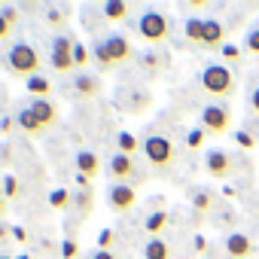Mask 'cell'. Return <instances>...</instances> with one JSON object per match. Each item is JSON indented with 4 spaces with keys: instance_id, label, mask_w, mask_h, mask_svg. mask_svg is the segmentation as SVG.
<instances>
[{
    "instance_id": "cell-1",
    "label": "cell",
    "mask_w": 259,
    "mask_h": 259,
    "mask_svg": "<svg viewBox=\"0 0 259 259\" xmlns=\"http://www.w3.org/2000/svg\"><path fill=\"white\" fill-rule=\"evenodd\" d=\"M198 82H201V89H204L207 95H213V98H229V95H235V89H238V79H235V73H232L229 64H207V67L201 70Z\"/></svg>"
},
{
    "instance_id": "cell-2",
    "label": "cell",
    "mask_w": 259,
    "mask_h": 259,
    "mask_svg": "<svg viewBox=\"0 0 259 259\" xmlns=\"http://www.w3.org/2000/svg\"><path fill=\"white\" fill-rule=\"evenodd\" d=\"M138 34H141L147 43L159 46V43H165V40L171 37V22H168L165 13H159V10H147V13L138 19Z\"/></svg>"
},
{
    "instance_id": "cell-3",
    "label": "cell",
    "mask_w": 259,
    "mask_h": 259,
    "mask_svg": "<svg viewBox=\"0 0 259 259\" xmlns=\"http://www.w3.org/2000/svg\"><path fill=\"white\" fill-rule=\"evenodd\" d=\"M10 67L16 70V73H25V76H34L37 70H40V55H37V49L31 46V43H16L13 49H10Z\"/></svg>"
},
{
    "instance_id": "cell-4",
    "label": "cell",
    "mask_w": 259,
    "mask_h": 259,
    "mask_svg": "<svg viewBox=\"0 0 259 259\" xmlns=\"http://www.w3.org/2000/svg\"><path fill=\"white\" fill-rule=\"evenodd\" d=\"M144 156L153 168H168L174 162V144L162 135H153V138L144 141Z\"/></svg>"
},
{
    "instance_id": "cell-5",
    "label": "cell",
    "mask_w": 259,
    "mask_h": 259,
    "mask_svg": "<svg viewBox=\"0 0 259 259\" xmlns=\"http://www.w3.org/2000/svg\"><path fill=\"white\" fill-rule=\"evenodd\" d=\"M229 125H232L229 107H223V104H207V107L201 110V128H204L207 135H226Z\"/></svg>"
},
{
    "instance_id": "cell-6",
    "label": "cell",
    "mask_w": 259,
    "mask_h": 259,
    "mask_svg": "<svg viewBox=\"0 0 259 259\" xmlns=\"http://www.w3.org/2000/svg\"><path fill=\"white\" fill-rule=\"evenodd\" d=\"M73 46H76V40H70V37H55V40H52L49 61H52V67H55L58 73L76 67V64H73Z\"/></svg>"
},
{
    "instance_id": "cell-7",
    "label": "cell",
    "mask_w": 259,
    "mask_h": 259,
    "mask_svg": "<svg viewBox=\"0 0 259 259\" xmlns=\"http://www.w3.org/2000/svg\"><path fill=\"white\" fill-rule=\"evenodd\" d=\"M135 201H138V192H135V186H128V183H116V186L107 189V204H110V210H116V213L132 210Z\"/></svg>"
},
{
    "instance_id": "cell-8",
    "label": "cell",
    "mask_w": 259,
    "mask_h": 259,
    "mask_svg": "<svg viewBox=\"0 0 259 259\" xmlns=\"http://www.w3.org/2000/svg\"><path fill=\"white\" fill-rule=\"evenodd\" d=\"M223 247H226V256L229 259H247V256L256 253V244L244 232H229L226 241H223Z\"/></svg>"
},
{
    "instance_id": "cell-9",
    "label": "cell",
    "mask_w": 259,
    "mask_h": 259,
    "mask_svg": "<svg viewBox=\"0 0 259 259\" xmlns=\"http://www.w3.org/2000/svg\"><path fill=\"white\" fill-rule=\"evenodd\" d=\"M232 162H235V159H232V156H229L226 150H210V153L204 156V165H207V174H210L213 180H226V177L232 174V168H235Z\"/></svg>"
},
{
    "instance_id": "cell-10",
    "label": "cell",
    "mask_w": 259,
    "mask_h": 259,
    "mask_svg": "<svg viewBox=\"0 0 259 259\" xmlns=\"http://www.w3.org/2000/svg\"><path fill=\"white\" fill-rule=\"evenodd\" d=\"M101 43H104V49H107V55H110L113 67L132 58V43H128V40H125L122 34H110V37H104Z\"/></svg>"
},
{
    "instance_id": "cell-11",
    "label": "cell",
    "mask_w": 259,
    "mask_h": 259,
    "mask_svg": "<svg viewBox=\"0 0 259 259\" xmlns=\"http://www.w3.org/2000/svg\"><path fill=\"white\" fill-rule=\"evenodd\" d=\"M204 49H223L226 46V25L220 19H204Z\"/></svg>"
},
{
    "instance_id": "cell-12",
    "label": "cell",
    "mask_w": 259,
    "mask_h": 259,
    "mask_svg": "<svg viewBox=\"0 0 259 259\" xmlns=\"http://www.w3.org/2000/svg\"><path fill=\"white\" fill-rule=\"evenodd\" d=\"M110 174H113L116 180H125V177H132V174H135V162H132V156H125V153H116V156L110 159Z\"/></svg>"
},
{
    "instance_id": "cell-13",
    "label": "cell",
    "mask_w": 259,
    "mask_h": 259,
    "mask_svg": "<svg viewBox=\"0 0 259 259\" xmlns=\"http://www.w3.org/2000/svg\"><path fill=\"white\" fill-rule=\"evenodd\" d=\"M16 122H19V128H22V132H28V135H37V132H43V128H46V125L37 119V113H34L31 107H25V110L16 116Z\"/></svg>"
},
{
    "instance_id": "cell-14",
    "label": "cell",
    "mask_w": 259,
    "mask_h": 259,
    "mask_svg": "<svg viewBox=\"0 0 259 259\" xmlns=\"http://www.w3.org/2000/svg\"><path fill=\"white\" fill-rule=\"evenodd\" d=\"M76 168H79V174H85V177H95V174L101 171V162H98V156H95V153H89V150H79V153H76Z\"/></svg>"
},
{
    "instance_id": "cell-15",
    "label": "cell",
    "mask_w": 259,
    "mask_h": 259,
    "mask_svg": "<svg viewBox=\"0 0 259 259\" xmlns=\"http://www.w3.org/2000/svg\"><path fill=\"white\" fill-rule=\"evenodd\" d=\"M183 31H186V40H189V43L201 46V40H204V19H198V16H189V19L183 22Z\"/></svg>"
},
{
    "instance_id": "cell-16",
    "label": "cell",
    "mask_w": 259,
    "mask_h": 259,
    "mask_svg": "<svg viewBox=\"0 0 259 259\" xmlns=\"http://www.w3.org/2000/svg\"><path fill=\"white\" fill-rule=\"evenodd\" d=\"M144 259H171V247L162 238H150L144 247Z\"/></svg>"
},
{
    "instance_id": "cell-17",
    "label": "cell",
    "mask_w": 259,
    "mask_h": 259,
    "mask_svg": "<svg viewBox=\"0 0 259 259\" xmlns=\"http://www.w3.org/2000/svg\"><path fill=\"white\" fill-rule=\"evenodd\" d=\"M25 89L40 101V98H46L49 92H52V82L46 79V76H40V73H34V76H28V82H25Z\"/></svg>"
},
{
    "instance_id": "cell-18",
    "label": "cell",
    "mask_w": 259,
    "mask_h": 259,
    "mask_svg": "<svg viewBox=\"0 0 259 259\" xmlns=\"http://www.w3.org/2000/svg\"><path fill=\"white\" fill-rule=\"evenodd\" d=\"M128 13H132V7L122 4V0H107L104 4V19H110V22H122Z\"/></svg>"
},
{
    "instance_id": "cell-19",
    "label": "cell",
    "mask_w": 259,
    "mask_h": 259,
    "mask_svg": "<svg viewBox=\"0 0 259 259\" xmlns=\"http://www.w3.org/2000/svg\"><path fill=\"white\" fill-rule=\"evenodd\" d=\"M82 98H92V95H98L101 92V79L98 76H89V73H82V76H76V85H73Z\"/></svg>"
},
{
    "instance_id": "cell-20",
    "label": "cell",
    "mask_w": 259,
    "mask_h": 259,
    "mask_svg": "<svg viewBox=\"0 0 259 259\" xmlns=\"http://www.w3.org/2000/svg\"><path fill=\"white\" fill-rule=\"evenodd\" d=\"M31 110L37 113V119H40L43 125H49V122H55V104H49L46 98H40V101H34V104H31Z\"/></svg>"
},
{
    "instance_id": "cell-21",
    "label": "cell",
    "mask_w": 259,
    "mask_h": 259,
    "mask_svg": "<svg viewBox=\"0 0 259 259\" xmlns=\"http://www.w3.org/2000/svg\"><path fill=\"white\" fill-rule=\"evenodd\" d=\"M165 226H168V210H153V213L147 217V232H150V235H159Z\"/></svg>"
},
{
    "instance_id": "cell-22",
    "label": "cell",
    "mask_w": 259,
    "mask_h": 259,
    "mask_svg": "<svg viewBox=\"0 0 259 259\" xmlns=\"http://www.w3.org/2000/svg\"><path fill=\"white\" fill-rule=\"evenodd\" d=\"M116 144H119V153H125V156L138 153V138H135L132 132H122V135L116 138Z\"/></svg>"
},
{
    "instance_id": "cell-23",
    "label": "cell",
    "mask_w": 259,
    "mask_h": 259,
    "mask_svg": "<svg viewBox=\"0 0 259 259\" xmlns=\"http://www.w3.org/2000/svg\"><path fill=\"white\" fill-rule=\"evenodd\" d=\"M49 204H52L55 210H64V207L70 204V192H67V189H52V192H49Z\"/></svg>"
},
{
    "instance_id": "cell-24",
    "label": "cell",
    "mask_w": 259,
    "mask_h": 259,
    "mask_svg": "<svg viewBox=\"0 0 259 259\" xmlns=\"http://www.w3.org/2000/svg\"><path fill=\"white\" fill-rule=\"evenodd\" d=\"M19 192H22V183H19V177H16V174L4 177V192H0V195H4V198H16Z\"/></svg>"
},
{
    "instance_id": "cell-25",
    "label": "cell",
    "mask_w": 259,
    "mask_h": 259,
    "mask_svg": "<svg viewBox=\"0 0 259 259\" xmlns=\"http://www.w3.org/2000/svg\"><path fill=\"white\" fill-rule=\"evenodd\" d=\"M244 52H247V55H256V58H259V28L247 31V37H244Z\"/></svg>"
},
{
    "instance_id": "cell-26",
    "label": "cell",
    "mask_w": 259,
    "mask_h": 259,
    "mask_svg": "<svg viewBox=\"0 0 259 259\" xmlns=\"http://www.w3.org/2000/svg\"><path fill=\"white\" fill-rule=\"evenodd\" d=\"M92 55L98 58V64H101L104 70H107V67H113V61H110V55H107V49H104V43H101V40L92 46Z\"/></svg>"
},
{
    "instance_id": "cell-27",
    "label": "cell",
    "mask_w": 259,
    "mask_h": 259,
    "mask_svg": "<svg viewBox=\"0 0 259 259\" xmlns=\"http://www.w3.org/2000/svg\"><path fill=\"white\" fill-rule=\"evenodd\" d=\"M210 201H213V198H210V192H198V195L192 198V207L204 213V210H210Z\"/></svg>"
},
{
    "instance_id": "cell-28",
    "label": "cell",
    "mask_w": 259,
    "mask_h": 259,
    "mask_svg": "<svg viewBox=\"0 0 259 259\" xmlns=\"http://www.w3.org/2000/svg\"><path fill=\"white\" fill-rule=\"evenodd\" d=\"M204 135H207L204 128H192V132H189V138H186V144H189L192 150H198V147L204 144Z\"/></svg>"
},
{
    "instance_id": "cell-29",
    "label": "cell",
    "mask_w": 259,
    "mask_h": 259,
    "mask_svg": "<svg viewBox=\"0 0 259 259\" xmlns=\"http://www.w3.org/2000/svg\"><path fill=\"white\" fill-rule=\"evenodd\" d=\"M76 253H79V247H76V241H61V259H76Z\"/></svg>"
},
{
    "instance_id": "cell-30",
    "label": "cell",
    "mask_w": 259,
    "mask_h": 259,
    "mask_svg": "<svg viewBox=\"0 0 259 259\" xmlns=\"http://www.w3.org/2000/svg\"><path fill=\"white\" fill-rule=\"evenodd\" d=\"M235 141H238V147H247V150L256 147V138L247 132V128H244V132H235Z\"/></svg>"
},
{
    "instance_id": "cell-31",
    "label": "cell",
    "mask_w": 259,
    "mask_h": 259,
    "mask_svg": "<svg viewBox=\"0 0 259 259\" xmlns=\"http://www.w3.org/2000/svg\"><path fill=\"white\" fill-rule=\"evenodd\" d=\"M113 244V229H101L98 232V250H110Z\"/></svg>"
},
{
    "instance_id": "cell-32",
    "label": "cell",
    "mask_w": 259,
    "mask_h": 259,
    "mask_svg": "<svg viewBox=\"0 0 259 259\" xmlns=\"http://www.w3.org/2000/svg\"><path fill=\"white\" fill-rule=\"evenodd\" d=\"M85 61H89V49H85L82 43H76V46H73V64L79 67V64H85Z\"/></svg>"
},
{
    "instance_id": "cell-33",
    "label": "cell",
    "mask_w": 259,
    "mask_h": 259,
    "mask_svg": "<svg viewBox=\"0 0 259 259\" xmlns=\"http://www.w3.org/2000/svg\"><path fill=\"white\" fill-rule=\"evenodd\" d=\"M0 16H4L10 25H16V22H19V10H16V7H4V10H0Z\"/></svg>"
},
{
    "instance_id": "cell-34",
    "label": "cell",
    "mask_w": 259,
    "mask_h": 259,
    "mask_svg": "<svg viewBox=\"0 0 259 259\" xmlns=\"http://www.w3.org/2000/svg\"><path fill=\"white\" fill-rule=\"evenodd\" d=\"M46 22H49V25H61V22H64V13H61V10H49V13H46Z\"/></svg>"
},
{
    "instance_id": "cell-35",
    "label": "cell",
    "mask_w": 259,
    "mask_h": 259,
    "mask_svg": "<svg viewBox=\"0 0 259 259\" xmlns=\"http://www.w3.org/2000/svg\"><path fill=\"white\" fill-rule=\"evenodd\" d=\"M238 55H241V52H238L232 43H226V46H223V58H229V61H238Z\"/></svg>"
},
{
    "instance_id": "cell-36",
    "label": "cell",
    "mask_w": 259,
    "mask_h": 259,
    "mask_svg": "<svg viewBox=\"0 0 259 259\" xmlns=\"http://www.w3.org/2000/svg\"><path fill=\"white\" fill-rule=\"evenodd\" d=\"M250 110H253V113L259 116V85H256V89L250 92Z\"/></svg>"
},
{
    "instance_id": "cell-37",
    "label": "cell",
    "mask_w": 259,
    "mask_h": 259,
    "mask_svg": "<svg viewBox=\"0 0 259 259\" xmlns=\"http://www.w3.org/2000/svg\"><path fill=\"white\" fill-rule=\"evenodd\" d=\"M10 31H13V25H10L4 16H0V40H7V37H10Z\"/></svg>"
},
{
    "instance_id": "cell-38",
    "label": "cell",
    "mask_w": 259,
    "mask_h": 259,
    "mask_svg": "<svg viewBox=\"0 0 259 259\" xmlns=\"http://www.w3.org/2000/svg\"><path fill=\"white\" fill-rule=\"evenodd\" d=\"M192 247H195V253H204V250H207V241H204V235H195Z\"/></svg>"
},
{
    "instance_id": "cell-39",
    "label": "cell",
    "mask_w": 259,
    "mask_h": 259,
    "mask_svg": "<svg viewBox=\"0 0 259 259\" xmlns=\"http://www.w3.org/2000/svg\"><path fill=\"white\" fill-rule=\"evenodd\" d=\"M13 238H16V241H28V232H25L22 226H13Z\"/></svg>"
},
{
    "instance_id": "cell-40",
    "label": "cell",
    "mask_w": 259,
    "mask_h": 259,
    "mask_svg": "<svg viewBox=\"0 0 259 259\" xmlns=\"http://www.w3.org/2000/svg\"><path fill=\"white\" fill-rule=\"evenodd\" d=\"M92 259H116V256H113V253H110V250H98V253H95V256H92Z\"/></svg>"
},
{
    "instance_id": "cell-41",
    "label": "cell",
    "mask_w": 259,
    "mask_h": 259,
    "mask_svg": "<svg viewBox=\"0 0 259 259\" xmlns=\"http://www.w3.org/2000/svg\"><path fill=\"white\" fill-rule=\"evenodd\" d=\"M76 183H79L82 189H89V177H85V174H76Z\"/></svg>"
},
{
    "instance_id": "cell-42",
    "label": "cell",
    "mask_w": 259,
    "mask_h": 259,
    "mask_svg": "<svg viewBox=\"0 0 259 259\" xmlns=\"http://www.w3.org/2000/svg\"><path fill=\"white\" fill-rule=\"evenodd\" d=\"M10 128H13V119H4V122H0V132H10Z\"/></svg>"
},
{
    "instance_id": "cell-43",
    "label": "cell",
    "mask_w": 259,
    "mask_h": 259,
    "mask_svg": "<svg viewBox=\"0 0 259 259\" xmlns=\"http://www.w3.org/2000/svg\"><path fill=\"white\" fill-rule=\"evenodd\" d=\"M0 213H4V195H0Z\"/></svg>"
},
{
    "instance_id": "cell-44",
    "label": "cell",
    "mask_w": 259,
    "mask_h": 259,
    "mask_svg": "<svg viewBox=\"0 0 259 259\" xmlns=\"http://www.w3.org/2000/svg\"><path fill=\"white\" fill-rule=\"evenodd\" d=\"M0 259H13V256H7V253H0Z\"/></svg>"
},
{
    "instance_id": "cell-45",
    "label": "cell",
    "mask_w": 259,
    "mask_h": 259,
    "mask_svg": "<svg viewBox=\"0 0 259 259\" xmlns=\"http://www.w3.org/2000/svg\"><path fill=\"white\" fill-rule=\"evenodd\" d=\"M16 259H31V256H16Z\"/></svg>"
},
{
    "instance_id": "cell-46",
    "label": "cell",
    "mask_w": 259,
    "mask_h": 259,
    "mask_svg": "<svg viewBox=\"0 0 259 259\" xmlns=\"http://www.w3.org/2000/svg\"><path fill=\"white\" fill-rule=\"evenodd\" d=\"M0 192H4V180H0Z\"/></svg>"
}]
</instances>
